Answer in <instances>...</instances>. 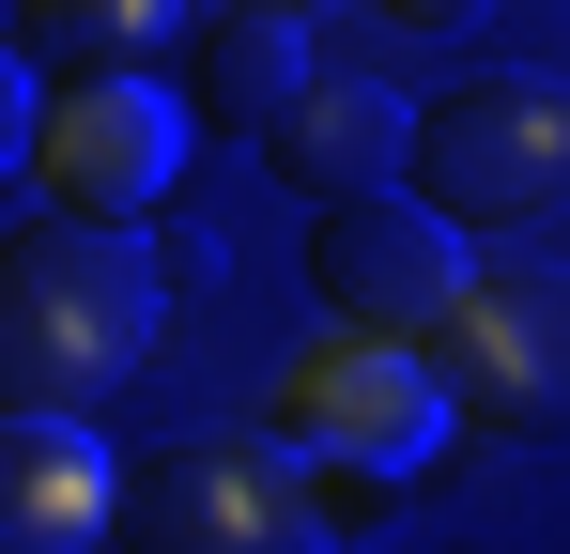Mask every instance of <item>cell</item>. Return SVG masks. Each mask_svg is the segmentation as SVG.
<instances>
[{
    "label": "cell",
    "instance_id": "6da1fadb",
    "mask_svg": "<svg viewBox=\"0 0 570 554\" xmlns=\"http://www.w3.org/2000/svg\"><path fill=\"white\" fill-rule=\"evenodd\" d=\"M155 355V263L139 231H94V216H31L0 231V416H78L124 369Z\"/></svg>",
    "mask_w": 570,
    "mask_h": 554
},
{
    "label": "cell",
    "instance_id": "7a4b0ae2",
    "mask_svg": "<svg viewBox=\"0 0 570 554\" xmlns=\"http://www.w3.org/2000/svg\"><path fill=\"white\" fill-rule=\"evenodd\" d=\"M401 200L448 216V231H540L570 216V78H524V62H478V78L416 92V155H401Z\"/></svg>",
    "mask_w": 570,
    "mask_h": 554
},
{
    "label": "cell",
    "instance_id": "3957f363",
    "mask_svg": "<svg viewBox=\"0 0 570 554\" xmlns=\"http://www.w3.org/2000/svg\"><path fill=\"white\" fill-rule=\"evenodd\" d=\"M124 554H324V493L278 432H170L108 493Z\"/></svg>",
    "mask_w": 570,
    "mask_h": 554
},
{
    "label": "cell",
    "instance_id": "277c9868",
    "mask_svg": "<svg viewBox=\"0 0 570 554\" xmlns=\"http://www.w3.org/2000/svg\"><path fill=\"white\" fill-rule=\"evenodd\" d=\"M432 385L493 447H570V263L493 247L448 308V339H432Z\"/></svg>",
    "mask_w": 570,
    "mask_h": 554
},
{
    "label": "cell",
    "instance_id": "5b68a950",
    "mask_svg": "<svg viewBox=\"0 0 570 554\" xmlns=\"http://www.w3.org/2000/svg\"><path fill=\"white\" fill-rule=\"evenodd\" d=\"M293 462H340V493H401L432 432H448V385L432 355H401V339H308L278 369V416H263Z\"/></svg>",
    "mask_w": 570,
    "mask_h": 554
},
{
    "label": "cell",
    "instance_id": "8992f818",
    "mask_svg": "<svg viewBox=\"0 0 570 554\" xmlns=\"http://www.w3.org/2000/svg\"><path fill=\"white\" fill-rule=\"evenodd\" d=\"M478 247L448 216H416L401 185L385 200H340V216H308V293H324V324L340 339H401V355H432L448 339V308H463Z\"/></svg>",
    "mask_w": 570,
    "mask_h": 554
},
{
    "label": "cell",
    "instance_id": "52a82bcc",
    "mask_svg": "<svg viewBox=\"0 0 570 554\" xmlns=\"http://www.w3.org/2000/svg\"><path fill=\"white\" fill-rule=\"evenodd\" d=\"M186 139H200V123H186V92H170V78H94V92H47L31 170H47V200H62V216L124 231V216H155V200H170Z\"/></svg>",
    "mask_w": 570,
    "mask_h": 554
},
{
    "label": "cell",
    "instance_id": "ba28073f",
    "mask_svg": "<svg viewBox=\"0 0 570 554\" xmlns=\"http://www.w3.org/2000/svg\"><path fill=\"white\" fill-rule=\"evenodd\" d=\"M401 155H416V108H401L385 78H324V62H308V92L263 123V170H278L308 216L385 200V185H401Z\"/></svg>",
    "mask_w": 570,
    "mask_h": 554
},
{
    "label": "cell",
    "instance_id": "9c48e42d",
    "mask_svg": "<svg viewBox=\"0 0 570 554\" xmlns=\"http://www.w3.org/2000/svg\"><path fill=\"white\" fill-rule=\"evenodd\" d=\"M124 462L78 416H0V554H108Z\"/></svg>",
    "mask_w": 570,
    "mask_h": 554
},
{
    "label": "cell",
    "instance_id": "30bf717a",
    "mask_svg": "<svg viewBox=\"0 0 570 554\" xmlns=\"http://www.w3.org/2000/svg\"><path fill=\"white\" fill-rule=\"evenodd\" d=\"M200 31V0H16V62L47 92L94 78H170V47Z\"/></svg>",
    "mask_w": 570,
    "mask_h": 554
},
{
    "label": "cell",
    "instance_id": "8fae6325",
    "mask_svg": "<svg viewBox=\"0 0 570 554\" xmlns=\"http://www.w3.org/2000/svg\"><path fill=\"white\" fill-rule=\"evenodd\" d=\"M170 92H186V123H216V139H263L293 92H308V31H278V16H216V0H200V31L170 47Z\"/></svg>",
    "mask_w": 570,
    "mask_h": 554
},
{
    "label": "cell",
    "instance_id": "7c38bea8",
    "mask_svg": "<svg viewBox=\"0 0 570 554\" xmlns=\"http://www.w3.org/2000/svg\"><path fill=\"white\" fill-rule=\"evenodd\" d=\"M31 139H47V78H31V62L0 47V185L31 170Z\"/></svg>",
    "mask_w": 570,
    "mask_h": 554
},
{
    "label": "cell",
    "instance_id": "4fadbf2b",
    "mask_svg": "<svg viewBox=\"0 0 570 554\" xmlns=\"http://www.w3.org/2000/svg\"><path fill=\"white\" fill-rule=\"evenodd\" d=\"M493 0H371V31H416V47H448V31H478Z\"/></svg>",
    "mask_w": 570,
    "mask_h": 554
},
{
    "label": "cell",
    "instance_id": "5bb4252c",
    "mask_svg": "<svg viewBox=\"0 0 570 554\" xmlns=\"http://www.w3.org/2000/svg\"><path fill=\"white\" fill-rule=\"evenodd\" d=\"M216 16H278V31H308V16H340V0H216Z\"/></svg>",
    "mask_w": 570,
    "mask_h": 554
}]
</instances>
